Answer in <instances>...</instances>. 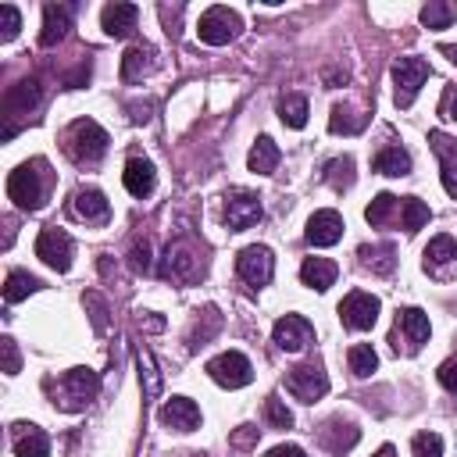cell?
<instances>
[{
  "mask_svg": "<svg viewBox=\"0 0 457 457\" xmlns=\"http://www.w3.org/2000/svg\"><path fill=\"white\" fill-rule=\"evenodd\" d=\"M51 390L61 411H86L100 393V375L90 368H68L58 382H51Z\"/></svg>",
  "mask_w": 457,
  "mask_h": 457,
  "instance_id": "obj_1",
  "label": "cell"
},
{
  "mask_svg": "<svg viewBox=\"0 0 457 457\" xmlns=\"http://www.w3.org/2000/svg\"><path fill=\"white\" fill-rule=\"evenodd\" d=\"M65 150L75 165H97L107 154V132L93 118H75L65 132Z\"/></svg>",
  "mask_w": 457,
  "mask_h": 457,
  "instance_id": "obj_2",
  "label": "cell"
},
{
  "mask_svg": "<svg viewBox=\"0 0 457 457\" xmlns=\"http://www.w3.org/2000/svg\"><path fill=\"white\" fill-rule=\"evenodd\" d=\"M43 162H26L19 165L12 176H8V197L22 208V211H40L43 208V197H47V186H43Z\"/></svg>",
  "mask_w": 457,
  "mask_h": 457,
  "instance_id": "obj_3",
  "label": "cell"
},
{
  "mask_svg": "<svg viewBox=\"0 0 457 457\" xmlns=\"http://www.w3.org/2000/svg\"><path fill=\"white\" fill-rule=\"evenodd\" d=\"M240 29H243L240 15L229 12V8H222V4H215V8H208V12L201 15L197 36H201L208 47H225V43H232V40L240 36Z\"/></svg>",
  "mask_w": 457,
  "mask_h": 457,
  "instance_id": "obj_4",
  "label": "cell"
},
{
  "mask_svg": "<svg viewBox=\"0 0 457 457\" xmlns=\"http://www.w3.org/2000/svg\"><path fill=\"white\" fill-rule=\"evenodd\" d=\"M286 390H289L300 404H315L319 397L329 393V375H326V368H322L319 361L296 365V368H289V375H286Z\"/></svg>",
  "mask_w": 457,
  "mask_h": 457,
  "instance_id": "obj_5",
  "label": "cell"
},
{
  "mask_svg": "<svg viewBox=\"0 0 457 457\" xmlns=\"http://www.w3.org/2000/svg\"><path fill=\"white\" fill-rule=\"evenodd\" d=\"M425 79H429V61L425 58H400L393 65V86H397L393 100H397V107H411L418 90L425 86Z\"/></svg>",
  "mask_w": 457,
  "mask_h": 457,
  "instance_id": "obj_6",
  "label": "cell"
},
{
  "mask_svg": "<svg viewBox=\"0 0 457 457\" xmlns=\"http://www.w3.org/2000/svg\"><path fill=\"white\" fill-rule=\"evenodd\" d=\"M158 272H162V279H169V282H197V279L204 275V264H201V257H197L186 243H169V250H165Z\"/></svg>",
  "mask_w": 457,
  "mask_h": 457,
  "instance_id": "obj_7",
  "label": "cell"
},
{
  "mask_svg": "<svg viewBox=\"0 0 457 457\" xmlns=\"http://www.w3.org/2000/svg\"><path fill=\"white\" fill-rule=\"evenodd\" d=\"M272 340H275L279 351L296 354V351H303V347L315 343V326L303 319V315H282V319L275 322V329H272Z\"/></svg>",
  "mask_w": 457,
  "mask_h": 457,
  "instance_id": "obj_8",
  "label": "cell"
},
{
  "mask_svg": "<svg viewBox=\"0 0 457 457\" xmlns=\"http://www.w3.org/2000/svg\"><path fill=\"white\" fill-rule=\"evenodd\" d=\"M208 375L225 390H240V386H247L254 379V368L240 351H225L215 361H208Z\"/></svg>",
  "mask_w": 457,
  "mask_h": 457,
  "instance_id": "obj_9",
  "label": "cell"
},
{
  "mask_svg": "<svg viewBox=\"0 0 457 457\" xmlns=\"http://www.w3.org/2000/svg\"><path fill=\"white\" fill-rule=\"evenodd\" d=\"M72 254H75V243H72L68 232L54 229V225L40 232V240H36V257H40L43 264H51L54 272H68V268H72Z\"/></svg>",
  "mask_w": 457,
  "mask_h": 457,
  "instance_id": "obj_10",
  "label": "cell"
},
{
  "mask_svg": "<svg viewBox=\"0 0 457 457\" xmlns=\"http://www.w3.org/2000/svg\"><path fill=\"white\" fill-rule=\"evenodd\" d=\"M236 272H240V279H243L247 286L261 289V286L272 282L275 257H272V250L261 247V243H257V247H247V250H240V257H236Z\"/></svg>",
  "mask_w": 457,
  "mask_h": 457,
  "instance_id": "obj_11",
  "label": "cell"
},
{
  "mask_svg": "<svg viewBox=\"0 0 457 457\" xmlns=\"http://www.w3.org/2000/svg\"><path fill=\"white\" fill-rule=\"evenodd\" d=\"M340 319H343L347 329H358V333L372 329L375 319H379V296H372V293H365V289L347 293V300L340 303Z\"/></svg>",
  "mask_w": 457,
  "mask_h": 457,
  "instance_id": "obj_12",
  "label": "cell"
},
{
  "mask_svg": "<svg viewBox=\"0 0 457 457\" xmlns=\"http://www.w3.org/2000/svg\"><path fill=\"white\" fill-rule=\"evenodd\" d=\"M261 215H264V211H261V197H257V193L236 190V193L225 197V225H229L232 232H243V229L257 225Z\"/></svg>",
  "mask_w": 457,
  "mask_h": 457,
  "instance_id": "obj_13",
  "label": "cell"
},
{
  "mask_svg": "<svg viewBox=\"0 0 457 457\" xmlns=\"http://www.w3.org/2000/svg\"><path fill=\"white\" fill-rule=\"evenodd\" d=\"M429 333H432V326H429V315H425V311H418V308H404V311L397 315L393 347L404 340V351H407V354H418V347L429 340Z\"/></svg>",
  "mask_w": 457,
  "mask_h": 457,
  "instance_id": "obj_14",
  "label": "cell"
},
{
  "mask_svg": "<svg viewBox=\"0 0 457 457\" xmlns=\"http://www.w3.org/2000/svg\"><path fill=\"white\" fill-rule=\"evenodd\" d=\"M358 439H361V429H358L354 422H347V418H329V422L319 429V443H322L333 457L351 453V450L358 446Z\"/></svg>",
  "mask_w": 457,
  "mask_h": 457,
  "instance_id": "obj_15",
  "label": "cell"
},
{
  "mask_svg": "<svg viewBox=\"0 0 457 457\" xmlns=\"http://www.w3.org/2000/svg\"><path fill=\"white\" fill-rule=\"evenodd\" d=\"M425 272L436 279H453L457 275V240L453 236H436L425 247Z\"/></svg>",
  "mask_w": 457,
  "mask_h": 457,
  "instance_id": "obj_16",
  "label": "cell"
},
{
  "mask_svg": "<svg viewBox=\"0 0 457 457\" xmlns=\"http://www.w3.org/2000/svg\"><path fill=\"white\" fill-rule=\"evenodd\" d=\"M40 97H43V86L40 79H22L15 86L4 90V118H19V114H29L40 107Z\"/></svg>",
  "mask_w": 457,
  "mask_h": 457,
  "instance_id": "obj_17",
  "label": "cell"
},
{
  "mask_svg": "<svg viewBox=\"0 0 457 457\" xmlns=\"http://www.w3.org/2000/svg\"><path fill=\"white\" fill-rule=\"evenodd\" d=\"M72 215H75L79 222L104 225V222L111 218V204H107V197H104L100 190L83 186V190H75V197H72Z\"/></svg>",
  "mask_w": 457,
  "mask_h": 457,
  "instance_id": "obj_18",
  "label": "cell"
},
{
  "mask_svg": "<svg viewBox=\"0 0 457 457\" xmlns=\"http://www.w3.org/2000/svg\"><path fill=\"white\" fill-rule=\"evenodd\" d=\"M308 243L311 247H333V243H340L343 240V218H340V211H315L311 215V222H308Z\"/></svg>",
  "mask_w": 457,
  "mask_h": 457,
  "instance_id": "obj_19",
  "label": "cell"
},
{
  "mask_svg": "<svg viewBox=\"0 0 457 457\" xmlns=\"http://www.w3.org/2000/svg\"><path fill=\"white\" fill-rule=\"evenodd\" d=\"M122 183H125V190L132 193V197H150L154 193V186H158V172H154V165H150L146 158H132V162H125V172H122Z\"/></svg>",
  "mask_w": 457,
  "mask_h": 457,
  "instance_id": "obj_20",
  "label": "cell"
},
{
  "mask_svg": "<svg viewBox=\"0 0 457 457\" xmlns=\"http://www.w3.org/2000/svg\"><path fill=\"white\" fill-rule=\"evenodd\" d=\"M162 422L176 432H193L201 425V407L190 400V397H172L165 407H162Z\"/></svg>",
  "mask_w": 457,
  "mask_h": 457,
  "instance_id": "obj_21",
  "label": "cell"
},
{
  "mask_svg": "<svg viewBox=\"0 0 457 457\" xmlns=\"http://www.w3.org/2000/svg\"><path fill=\"white\" fill-rule=\"evenodd\" d=\"M136 22H139V8H136V4H107V8H104V15H100L104 33H107V36H114V40L132 36Z\"/></svg>",
  "mask_w": 457,
  "mask_h": 457,
  "instance_id": "obj_22",
  "label": "cell"
},
{
  "mask_svg": "<svg viewBox=\"0 0 457 457\" xmlns=\"http://www.w3.org/2000/svg\"><path fill=\"white\" fill-rule=\"evenodd\" d=\"M154 68H158V51L146 47V43L129 47L125 58H122V79H125V83H139L143 75H150Z\"/></svg>",
  "mask_w": 457,
  "mask_h": 457,
  "instance_id": "obj_23",
  "label": "cell"
},
{
  "mask_svg": "<svg viewBox=\"0 0 457 457\" xmlns=\"http://www.w3.org/2000/svg\"><path fill=\"white\" fill-rule=\"evenodd\" d=\"M72 29V8L65 4H47L43 8V33H40V47H58Z\"/></svg>",
  "mask_w": 457,
  "mask_h": 457,
  "instance_id": "obj_24",
  "label": "cell"
},
{
  "mask_svg": "<svg viewBox=\"0 0 457 457\" xmlns=\"http://www.w3.org/2000/svg\"><path fill=\"white\" fill-rule=\"evenodd\" d=\"M429 139H432V150H436V158L443 165V190L450 197H457V143L450 136H443V132H432Z\"/></svg>",
  "mask_w": 457,
  "mask_h": 457,
  "instance_id": "obj_25",
  "label": "cell"
},
{
  "mask_svg": "<svg viewBox=\"0 0 457 457\" xmlns=\"http://www.w3.org/2000/svg\"><path fill=\"white\" fill-rule=\"evenodd\" d=\"M336 275H340V268H336L329 257H308V261L300 264L303 286H311V289H319V293H326V289L336 282Z\"/></svg>",
  "mask_w": 457,
  "mask_h": 457,
  "instance_id": "obj_26",
  "label": "cell"
},
{
  "mask_svg": "<svg viewBox=\"0 0 457 457\" xmlns=\"http://www.w3.org/2000/svg\"><path fill=\"white\" fill-rule=\"evenodd\" d=\"M15 453L19 457H51V439L36 425H15Z\"/></svg>",
  "mask_w": 457,
  "mask_h": 457,
  "instance_id": "obj_27",
  "label": "cell"
},
{
  "mask_svg": "<svg viewBox=\"0 0 457 457\" xmlns=\"http://www.w3.org/2000/svg\"><path fill=\"white\" fill-rule=\"evenodd\" d=\"M279 146H275V139L272 136H257V143L250 146V158H247V165H250V172H257V176H272L275 169H279Z\"/></svg>",
  "mask_w": 457,
  "mask_h": 457,
  "instance_id": "obj_28",
  "label": "cell"
},
{
  "mask_svg": "<svg viewBox=\"0 0 457 457\" xmlns=\"http://www.w3.org/2000/svg\"><path fill=\"white\" fill-rule=\"evenodd\" d=\"M372 169L379 176H393V179L411 176V154H407L404 146H382L379 154H375V162H372Z\"/></svg>",
  "mask_w": 457,
  "mask_h": 457,
  "instance_id": "obj_29",
  "label": "cell"
},
{
  "mask_svg": "<svg viewBox=\"0 0 457 457\" xmlns=\"http://www.w3.org/2000/svg\"><path fill=\"white\" fill-rule=\"evenodd\" d=\"M222 333V311L215 308V303H211V308H204L201 311V319H197V326H193V333H190V351H201L204 343H211L215 336Z\"/></svg>",
  "mask_w": 457,
  "mask_h": 457,
  "instance_id": "obj_30",
  "label": "cell"
},
{
  "mask_svg": "<svg viewBox=\"0 0 457 457\" xmlns=\"http://www.w3.org/2000/svg\"><path fill=\"white\" fill-rule=\"evenodd\" d=\"M136 365H139L143 397L146 400H158V393H162V372H158V365H154V358H150L146 347H136Z\"/></svg>",
  "mask_w": 457,
  "mask_h": 457,
  "instance_id": "obj_31",
  "label": "cell"
},
{
  "mask_svg": "<svg viewBox=\"0 0 457 457\" xmlns=\"http://www.w3.org/2000/svg\"><path fill=\"white\" fill-rule=\"evenodd\" d=\"M358 257H361V264L365 268H372L375 275H390L393 272V264H397V250L390 247V243H382V247H361L358 250Z\"/></svg>",
  "mask_w": 457,
  "mask_h": 457,
  "instance_id": "obj_32",
  "label": "cell"
},
{
  "mask_svg": "<svg viewBox=\"0 0 457 457\" xmlns=\"http://www.w3.org/2000/svg\"><path fill=\"white\" fill-rule=\"evenodd\" d=\"M365 125H368V114H354L347 104H336L329 114V129L343 132V136H358V132H365Z\"/></svg>",
  "mask_w": 457,
  "mask_h": 457,
  "instance_id": "obj_33",
  "label": "cell"
},
{
  "mask_svg": "<svg viewBox=\"0 0 457 457\" xmlns=\"http://www.w3.org/2000/svg\"><path fill=\"white\" fill-rule=\"evenodd\" d=\"M279 118L289 129H303V125H308V100H303L300 93H286L279 100Z\"/></svg>",
  "mask_w": 457,
  "mask_h": 457,
  "instance_id": "obj_34",
  "label": "cell"
},
{
  "mask_svg": "<svg viewBox=\"0 0 457 457\" xmlns=\"http://www.w3.org/2000/svg\"><path fill=\"white\" fill-rule=\"evenodd\" d=\"M450 22H457V4H446V0H429L422 8V26L425 29H446Z\"/></svg>",
  "mask_w": 457,
  "mask_h": 457,
  "instance_id": "obj_35",
  "label": "cell"
},
{
  "mask_svg": "<svg viewBox=\"0 0 457 457\" xmlns=\"http://www.w3.org/2000/svg\"><path fill=\"white\" fill-rule=\"evenodd\" d=\"M326 183H329L336 193L351 190V186H354V158H351V154L333 158V162L326 165Z\"/></svg>",
  "mask_w": 457,
  "mask_h": 457,
  "instance_id": "obj_36",
  "label": "cell"
},
{
  "mask_svg": "<svg viewBox=\"0 0 457 457\" xmlns=\"http://www.w3.org/2000/svg\"><path fill=\"white\" fill-rule=\"evenodd\" d=\"M36 289H43V282H40L36 275H29V272H12L8 282H4V300H8V303H19V300H26V296L36 293Z\"/></svg>",
  "mask_w": 457,
  "mask_h": 457,
  "instance_id": "obj_37",
  "label": "cell"
},
{
  "mask_svg": "<svg viewBox=\"0 0 457 457\" xmlns=\"http://www.w3.org/2000/svg\"><path fill=\"white\" fill-rule=\"evenodd\" d=\"M347 361H351V372H354L358 379H368V375L379 368V354H375L368 343H358V347H351Z\"/></svg>",
  "mask_w": 457,
  "mask_h": 457,
  "instance_id": "obj_38",
  "label": "cell"
},
{
  "mask_svg": "<svg viewBox=\"0 0 457 457\" xmlns=\"http://www.w3.org/2000/svg\"><path fill=\"white\" fill-rule=\"evenodd\" d=\"M393 208H397V197H393V193H379V197L365 208L368 225H386V222H390V215H393Z\"/></svg>",
  "mask_w": 457,
  "mask_h": 457,
  "instance_id": "obj_39",
  "label": "cell"
},
{
  "mask_svg": "<svg viewBox=\"0 0 457 457\" xmlns=\"http://www.w3.org/2000/svg\"><path fill=\"white\" fill-rule=\"evenodd\" d=\"M404 229L407 232H418L425 222H429V204H422L418 197H404Z\"/></svg>",
  "mask_w": 457,
  "mask_h": 457,
  "instance_id": "obj_40",
  "label": "cell"
},
{
  "mask_svg": "<svg viewBox=\"0 0 457 457\" xmlns=\"http://www.w3.org/2000/svg\"><path fill=\"white\" fill-rule=\"evenodd\" d=\"M19 29H22V15H19V8H15V4H0V40L12 43V40L19 36Z\"/></svg>",
  "mask_w": 457,
  "mask_h": 457,
  "instance_id": "obj_41",
  "label": "cell"
},
{
  "mask_svg": "<svg viewBox=\"0 0 457 457\" xmlns=\"http://www.w3.org/2000/svg\"><path fill=\"white\" fill-rule=\"evenodd\" d=\"M83 303H86V311H90L93 329H97V333H104V329H107V300H104L100 293H86V296H83Z\"/></svg>",
  "mask_w": 457,
  "mask_h": 457,
  "instance_id": "obj_42",
  "label": "cell"
},
{
  "mask_svg": "<svg viewBox=\"0 0 457 457\" xmlns=\"http://www.w3.org/2000/svg\"><path fill=\"white\" fill-rule=\"evenodd\" d=\"M411 450H414V457H443V439L436 432H418L411 439Z\"/></svg>",
  "mask_w": 457,
  "mask_h": 457,
  "instance_id": "obj_43",
  "label": "cell"
},
{
  "mask_svg": "<svg viewBox=\"0 0 457 457\" xmlns=\"http://www.w3.org/2000/svg\"><path fill=\"white\" fill-rule=\"evenodd\" d=\"M264 414H268V422H272L275 429H289V425H293V414H289V407H286L279 397H268Z\"/></svg>",
  "mask_w": 457,
  "mask_h": 457,
  "instance_id": "obj_44",
  "label": "cell"
},
{
  "mask_svg": "<svg viewBox=\"0 0 457 457\" xmlns=\"http://www.w3.org/2000/svg\"><path fill=\"white\" fill-rule=\"evenodd\" d=\"M129 264H132V272H150V268H154V261H150V243L146 240H136L132 243V250H129Z\"/></svg>",
  "mask_w": 457,
  "mask_h": 457,
  "instance_id": "obj_45",
  "label": "cell"
},
{
  "mask_svg": "<svg viewBox=\"0 0 457 457\" xmlns=\"http://www.w3.org/2000/svg\"><path fill=\"white\" fill-rule=\"evenodd\" d=\"M0 351H4V372H8V375H19V368H22V358H19V347H15V340H12V336H4V340H0Z\"/></svg>",
  "mask_w": 457,
  "mask_h": 457,
  "instance_id": "obj_46",
  "label": "cell"
},
{
  "mask_svg": "<svg viewBox=\"0 0 457 457\" xmlns=\"http://www.w3.org/2000/svg\"><path fill=\"white\" fill-rule=\"evenodd\" d=\"M439 382H443V390H450L457 397V358H450V361L439 365Z\"/></svg>",
  "mask_w": 457,
  "mask_h": 457,
  "instance_id": "obj_47",
  "label": "cell"
},
{
  "mask_svg": "<svg viewBox=\"0 0 457 457\" xmlns=\"http://www.w3.org/2000/svg\"><path fill=\"white\" fill-rule=\"evenodd\" d=\"M90 72H93V68H90V61H83V65L65 79V90H79V86H86V83H90Z\"/></svg>",
  "mask_w": 457,
  "mask_h": 457,
  "instance_id": "obj_48",
  "label": "cell"
},
{
  "mask_svg": "<svg viewBox=\"0 0 457 457\" xmlns=\"http://www.w3.org/2000/svg\"><path fill=\"white\" fill-rule=\"evenodd\" d=\"M139 329H146V333H162V329H165V319L154 315V311H139Z\"/></svg>",
  "mask_w": 457,
  "mask_h": 457,
  "instance_id": "obj_49",
  "label": "cell"
},
{
  "mask_svg": "<svg viewBox=\"0 0 457 457\" xmlns=\"http://www.w3.org/2000/svg\"><path fill=\"white\" fill-rule=\"evenodd\" d=\"M264 457H308V453H303L300 446H293V443H286V446H275V450H268Z\"/></svg>",
  "mask_w": 457,
  "mask_h": 457,
  "instance_id": "obj_50",
  "label": "cell"
},
{
  "mask_svg": "<svg viewBox=\"0 0 457 457\" xmlns=\"http://www.w3.org/2000/svg\"><path fill=\"white\" fill-rule=\"evenodd\" d=\"M129 111H132V122H150V111H154V104H129Z\"/></svg>",
  "mask_w": 457,
  "mask_h": 457,
  "instance_id": "obj_51",
  "label": "cell"
},
{
  "mask_svg": "<svg viewBox=\"0 0 457 457\" xmlns=\"http://www.w3.org/2000/svg\"><path fill=\"white\" fill-rule=\"evenodd\" d=\"M254 439H257V429H250V425H243V432H236V443L240 446H250Z\"/></svg>",
  "mask_w": 457,
  "mask_h": 457,
  "instance_id": "obj_52",
  "label": "cell"
},
{
  "mask_svg": "<svg viewBox=\"0 0 457 457\" xmlns=\"http://www.w3.org/2000/svg\"><path fill=\"white\" fill-rule=\"evenodd\" d=\"M340 83H347V72H340V68L326 72V86H329V90H333V86H340Z\"/></svg>",
  "mask_w": 457,
  "mask_h": 457,
  "instance_id": "obj_53",
  "label": "cell"
},
{
  "mask_svg": "<svg viewBox=\"0 0 457 457\" xmlns=\"http://www.w3.org/2000/svg\"><path fill=\"white\" fill-rule=\"evenodd\" d=\"M439 54H443V58H450V61L457 65V43H443V47H439Z\"/></svg>",
  "mask_w": 457,
  "mask_h": 457,
  "instance_id": "obj_54",
  "label": "cell"
},
{
  "mask_svg": "<svg viewBox=\"0 0 457 457\" xmlns=\"http://www.w3.org/2000/svg\"><path fill=\"white\" fill-rule=\"evenodd\" d=\"M375 457H397V453H393V446H390V443H386V446H382V450H379V453H375Z\"/></svg>",
  "mask_w": 457,
  "mask_h": 457,
  "instance_id": "obj_55",
  "label": "cell"
},
{
  "mask_svg": "<svg viewBox=\"0 0 457 457\" xmlns=\"http://www.w3.org/2000/svg\"><path fill=\"white\" fill-rule=\"evenodd\" d=\"M446 111H450L446 118H453V122H457V100H450V107H446Z\"/></svg>",
  "mask_w": 457,
  "mask_h": 457,
  "instance_id": "obj_56",
  "label": "cell"
}]
</instances>
